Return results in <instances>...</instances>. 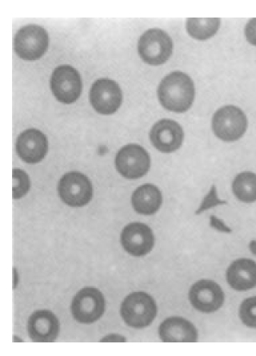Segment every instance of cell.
<instances>
[{
  "instance_id": "10",
  "label": "cell",
  "mask_w": 256,
  "mask_h": 356,
  "mask_svg": "<svg viewBox=\"0 0 256 356\" xmlns=\"http://www.w3.org/2000/svg\"><path fill=\"white\" fill-rule=\"evenodd\" d=\"M90 102L99 114H114L122 102V93L119 84L109 79H98L90 88Z\"/></svg>"
},
{
  "instance_id": "23",
  "label": "cell",
  "mask_w": 256,
  "mask_h": 356,
  "mask_svg": "<svg viewBox=\"0 0 256 356\" xmlns=\"http://www.w3.org/2000/svg\"><path fill=\"white\" fill-rule=\"evenodd\" d=\"M227 204V201L218 199L216 186L212 185L209 193H208L204 200H202L198 210L195 211V214L200 215L202 212L213 209V207Z\"/></svg>"
},
{
  "instance_id": "20",
  "label": "cell",
  "mask_w": 256,
  "mask_h": 356,
  "mask_svg": "<svg viewBox=\"0 0 256 356\" xmlns=\"http://www.w3.org/2000/svg\"><path fill=\"white\" fill-rule=\"evenodd\" d=\"M221 26L220 19H189L186 31L195 40H207L217 33Z\"/></svg>"
},
{
  "instance_id": "5",
  "label": "cell",
  "mask_w": 256,
  "mask_h": 356,
  "mask_svg": "<svg viewBox=\"0 0 256 356\" xmlns=\"http://www.w3.org/2000/svg\"><path fill=\"white\" fill-rule=\"evenodd\" d=\"M48 45L49 37L47 31L40 25H26L15 36V51L24 60H39L45 54Z\"/></svg>"
},
{
  "instance_id": "11",
  "label": "cell",
  "mask_w": 256,
  "mask_h": 356,
  "mask_svg": "<svg viewBox=\"0 0 256 356\" xmlns=\"http://www.w3.org/2000/svg\"><path fill=\"white\" fill-rule=\"evenodd\" d=\"M189 300L197 311L211 314L221 309L225 300V295L216 282L200 280L191 286Z\"/></svg>"
},
{
  "instance_id": "6",
  "label": "cell",
  "mask_w": 256,
  "mask_h": 356,
  "mask_svg": "<svg viewBox=\"0 0 256 356\" xmlns=\"http://www.w3.org/2000/svg\"><path fill=\"white\" fill-rule=\"evenodd\" d=\"M115 164L122 177L136 179L144 177L149 172L151 158L143 147L131 143L122 147L117 153Z\"/></svg>"
},
{
  "instance_id": "9",
  "label": "cell",
  "mask_w": 256,
  "mask_h": 356,
  "mask_svg": "<svg viewBox=\"0 0 256 356\" xmlns=\"http://www.w3.org/2000/svg\"><path fill=\"white\" fill-rule=\"evenodd\" d=\"M58 191L63 203L72 207L87 205L93 195L92 182L86 175L77 172L64 175L58 183Z\"/></svg>"
},
{
  "instance_id": "19",
  "label": "cell",
  "mask_w": 256,
  "mask_h": 356,
  "mask_svg": "<svg viewBox=\"0 0 256 356\" xmlns=\"http://www.w3.org/2000/svg\"><path fill=\"white\" fill-rule=\"evenodd\" d=\"M232 191L234 196L245 204L256 202V174L250 172L239 173L234 179Z\"/></svg>"
},
{
  "instance_id": "4",
  "label": "cell",
  "mask_w": 256,
  "mask_h": 356,
  "mask_svg": "<svg viewBox=\"0 0 256 356\" xmlns=\"http://www.w3.org/2000/svg\"><path fill=\"white\" fill-rule=\"evenodd\" d=\"M173 42L163 30L149 29L144 33L138 42V55L142 60L152 66L166 63L173 54Z\"/></svg>"
},
{
  "instance_id": "13",
  "label": "cell",
  "mask_w": 256,
  "mask_h": 356,
  "mask_svg": "<svg viewBox=\"0 0 256 356\" xmlns=\"http://www.w3.org/2000/svg\"><path fill=\"white\" fill-rule=\"evenodd\" d=\"M184 133L177 122L164 119L157 122L150 131L152 145L163 153L177 151L184 141Z\"/></svg>"
},
{
  "instance_id": "1",
  "label": "cell",
  "mask_w": 256,
  "mask_h": 356,
  "mask_svg": "<svg viewBox=\"0 0 256 356\" xmlns=\"http://www.w3.org/2000/svg\"><path fill=\"white\" fill-rule=\"evenodd\" d=\"M157 93L159 102L165 109L184 113L193 104L195 88L189 75L182 72H174L163 79Z\"/></svg>"
},
{
  "instance_id": "27",
  "label": "cell",
  "mask_w": 256,
  "mask_h": 356,
  "mask_svg": "<svg viewBox=\"0 0 256 356\" xmlns=\"http://www.w3.org/2000/svg\"><path fill=\"white\" fill-rule=\"evenodd\" d=\"M19 283V275L15 268L13 269V289H16Z\"/></svg>"
},
{
  "instance_id": "8",
  "label": "cell",
  "mask_w": 256,
  "mask_h": 356,
  "mask_svg": "<svg viewBox=\"0 0 256 356\" xmlns=\"http://www.w3.org/2000/svg\"><path fill=\"white\" fill-rule=\"evenodd\" d=\"M50 86L53 95L60 102L71 104L79 98L82 92V79L76 68L61 65L53 72Z\"/></svg>"
},
{
  "instance_id": "28",
  "label": "cell",
  "mask_w": 256,
  "mask_h": 356,
  "mask_svg": "<svg viewBox=\"0 0 256 356\" xmlns=\"http://www.w3.org/2000/svg\"><path fill=\"white\" fill-rule=\"evenodd\" d=\"M249 248L250 251L256 256V241H250Z\"/></svg>"
},
{
  "instance_id": "12",
  "label": "cell",
  "mask_w": 256,
  "mask_h": 356,
  "mask_svg": "<svg viewBox=\"0 0 256 356\" xmlns=\"http://www.w3.org/2000/svg\"><path fill=\"white\" fill-rule=\"evenodd\" d=\"M120 241L122 248L133 257H144L154 245L152 230L141 222H131L122 229Z\"/></svg>"
},
{
  "instance_id": "25",
  "label": "cell",
  "mask_w": 256,
  "mask_h": 356,
  "mask_svg": "<svg viewBox=\"0 0 256 356\" xmlns=\"http://www.w3.org/2000/svg\"><path fill=\"white\" fill-rule=\"evenodd\" d=\"M210 225L212 228H214V229L217 230L218 232L223 233H232L231 228L227 227L225 224H224L223 220L218 219V218L215 216H211Z\"/></svg>"
},
{
  "instance_id": "14",
  "label": "cell",
  "mask_w": 256,
  "mask_h": 356,
  "mask_svg": "<svg viewBox=\"0 0 256 356\" xmlns=\"http://www.w3.org/2000/svg\"><path fill=\"white\" fill-rule=\"evenodd\" d=\"M48 151V141L46 136L35 129L24 131L19 136L16 142V152L26 163H40L46 156Z\"/></svg>"
},
{
  "instance_id": "24",
  "label": "cell",
  "mask_w": 256,
  "mask_h": 356,
  "mask_svg": "<svg viewBox=\"0 0 256 356\" xmlns=\"http://www.w3.org/2000/svg\"><path fill=\"white\" fill-rule=\"evenodd\" d=\"M245 35L250 44L256 46V19L248 21L245 28Z\"/></svg>"
},
{
  "instance_id": "22",
  "label": "cell",
  "mask_w": 256,
  "mask_h": 356,
  "mask_svg": "<svg viewBox=\"0 0 256 356\" xmlns=\"http://www.w3.org/2000/svg\"><path fill=\"white\" fill-rule=\"evenodd\" d=\"M239 318L245 326L256 328V296L243 300L239 307Z\"/></svg>"
},
{
  "instance_id": "16",
  "label": "cell",
  "mask_w": 256,
  "mask_h": 356,
  "mask_svg": "<svg viewBox=\"0 0 256 356\" xmlns=\"http://www.w3.org/2000/svg\"><path fill=\"white\" fill-rule=\"evenodd\" d=\"M160 339L164 343H195L199 334L193 323L182 317H170L159 327Z\"/></svg>"
},
{
  "instance_id": "7",
  "label": "cell",
  "mask_w": 256,
  "mask_h": 356,
  "mask_svg": "<svg viewBox=\"0 0 256 356\" xmlns=\"http://www.w3.org/2000/svg\"><path fill=\"white\" fill-rule=\"evenodd\" d=\"M72 314L79 323L90 324L99 320L105 311L102 292L95 288H84L74 296Z\"/></svg>"
},
{
  "instance_id": "17",
  "label": "cell",
  "mask_w": 256,
  "mask_h": 356,
  "mask_svg": "<svg viewBox=\"0 0 256 356\" xmlns=\"http://www.w3.org/2000/svg\"><path fill=\"white\" fill-rule=\"evenodd\" d=\"M226 278L234 290L245 291L256 286V263L253 259L241 258L229 266Z\"/></svg>"
},
{
  "instance_id": "3",
  "label": "cell",
  "mask_w": 256,
  "mask_h": 356,
  "mask_svg": "<svg viewBox=\"0 0 256 356\" xmlns=\"http://www.w3.org/2000/svg\"><path fill=\"white\" fill-rule=\"evenodd\" d=\"M211 126L218 139L225 142L237 141L247 131V115L236 106H224L213 115Z\"/></svg>"
},
{
  "instance_id": "2",
  "label": "cell",
  "mask_w": 256,
  "mask_h": 356,
  "mask_svg": "<svg viewBox=\"0 0 256 356\" xmlns=\"http://www.w3.org/2000/svg\"><path fill=\"white\" fill-rule=\"evenodd\" d=\"M156 301L146 292L128 295L120 307V315L128 326L143 328L150 326L157 316Z\"/></svg>"
},
{
  "instance_id": "26",
  "label": "cell",
  "mask_w": 256,
  "mask_h": 356,
  "mask_svg": "<svg viewBox=\"0 0 256 356\" xmlns=\"http://www.w3.org/2000/svg\"><path fill=\"white\" fill-rule=\"evenodd\" d=\"M127 339L125 337L120 336V334H109L101 339L102 343H125Z\"/></svg>"
},
{
  "instance_id": "15",
  "label": "cell",
  "mask_w": 256,
  "mask_h": 356,
  "mask_svg": "<svg viewBox=\"0 0 256 356\" xmlns=\"http://www.w3.org/2000/svg\"><path fill=\"white\" fill-rule=\"evenodd\" d=\"M61 324L54 313L47 310L32 313L28 323V331L32 341L52 343L60 333Z\"/></svg>"
},
{
  "instance_id": "18",
  "label": "cell",
  "mask_w": 256,
  "mask_h": 356,
  "mask_svg": "<svg viewBox=\"0 0 256 356\" xmlns=\"http://www.w3.org/2000/svg\"><path fill=\"white\" fill-rule=\"evenodd\" d=\"M162 203L161 191L151 184L141 186L131 196L133 209L141 215L152 216L157 213Z\"/></svg>"
},
{
  "instance_id": "21",
  "label": "cell",
  "mask_w": 256,
  "mask_h": 356,
  "mask_svg": "<svg viewBox=\"0 0 256 356\" xmlns=\"http://www.w3.org/2000/svg\"><path fill=\"white\" fill-rule=\"evenodd\" d=\"M31 182L29 175L23 170H13V199L23 198L29 193Z\"/></svg>"
}]
</instances>
